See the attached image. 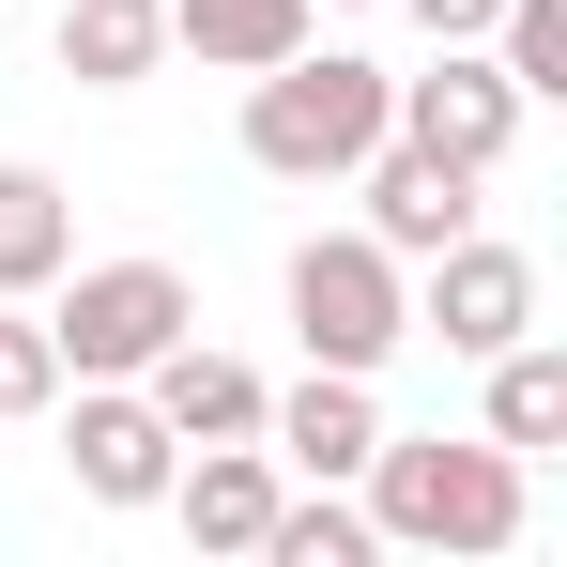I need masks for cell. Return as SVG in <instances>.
Wrapping results in <instances>:
<instances>
[{"label": "cell", "instance_id": "d6986e66", "mask_svg": "<svg viewBox=\"0 0 567 567\" xmlns=\"http://www.w3.org/2000/svg\"><path fill=\"white\" fill-rule=\"evenodd\" d=\"M399 16H414L430 47H491V16H506V0H399Z\"/></svg>", "mask_w": 567, "mask_h": 567}, {"label": "cell", "instance_id": "5bb4252c", "mask_svg": "<svg viewBox=\"0 0 567 567\" xmlns=\"http://www.w3.org/2000/svg\"><path fill=\"white\" fill-rule=\"evenodd\" d=\"M78 261V199H62V169H31V154H0V291L31 307V291Z\"/></svg>", "mask_w": 567, "mask_h": 567}, {"label": "cell", "instance_id": "8992f818", "mask_svg": "<svg viewBox=\"0 0 567 567\" xmlns=\"http://www.w3.org/2000/svg\"><path fill=\"white\" fill-rule=\"evenodd\" d=\"M414 338H445V353H506V338H537V261L522 246H491V230H461V246H430L414 261Z\"/></svg>", "mask_w": 567, "mask_h": 567}, {"label": "cell", "instance_id": "3957f363", "mask_svg": "<svg viewBox=\"0 0 567 567\" xmlns=\"http://www.w3.org/2000/svg\"><path fill=\"white\" fill-rule=\"evenodd\" d=\"M62 307H47V353H62V383H138L169 338L199 322L185 261H62Z\"/></svg>", "mask_w": 567, "mask_h": 567}, {"label": "cell", "instance_id": "9a60e30c", "mask_svg": "<svg viewBox=\"0 0 567 567\" xmlns=\"http://www.w3.org/2000/svg\"><path fill=\"white\" fill-rule=\"evenodd\" d=\"M475 369H491V445H506V461H553L567 445V353L553 338H506V353H475Z\"/></svg>", "mask_w": 567, "mask_h": 567}, {"label": "cell", "instance_id": "30bf717a", "mask_svg": "<svg viewBox=\"0 0 567 567\" xmlns=\"http://www.w3.org/2000/svg\"><path fill=\"white\" fill-rule=\"evenodd\" d=\"M277 491H291V475H277V445H185L154 506L185 522L199 553H261V522H277Z\"/></svg>", "mask_w": 567, "mask_h": 567}, {"label": "cell", "instance_id": "7a4b0ae2", "mask_svg": "<svg viewBox=\"0 0 567 567\" xmlns=\"http://www.w3.org/2000/svg\"><path fill=\"white\" fill-rule=\"evenodd\" d=\"M383 123H399V78H383V62L291 47V62L246 78V169H277V185H353Z\"/></svg>", "mask_w": 567, "mask_h": 567}, {"label": "cell", "instance_id": "e0dca14e", "mask_svg": "<svg viewBox=\"0 0 567 567\" xmlns=\"http://www.w3.org/2000/svg\"><path fill=\"white\" fill-rule=\"evenodd\" d=\"M491 62H506L522 93H567V0H506V16H491Z\"/></svg>", "mask_w": 567, "mask_h": 567}, {"label": "cell", "instance_id": "ba28073f", "mask_svg": "<svg viewBox=\"0 0 567 567\" xmlns=\"http://www.w3.org/2000/svg\"><path fill=\"white\" fill-rule=\"evenodd\" d=\"M261 445H277V475H307V491H353L383 445V399L369 369H307L291 399H261Z\"/></svg>", "mask_w": 567, "mask_h": 567}, {"label": "cell", "instance_id": "2e32d148", "mask_svg": "<svg viewBox=\"0 0 567 567\" xmlns=\"http://www.w3.org/2000/svg\"><path fill=\"white\" fill-rule=\"evenodd\" d=\"M369 506L353 491H277V522H261V567H369Z\"/></svg>", "mask_w": 567, "mask_h": 567}, {"label": "cell", "instance_id": "ac0fdd59", "mask_svg": "<svg viewBox=\"0 0 567 567\" xmlns=\"http://www.w3.org/2000/svg\"><path fill=\"white\" fill-rule=\"evenodd\" d=\"M47 399H62V353H47V322L0 291V414H47Z\"/></svg>", "mask_w": 567, "mask_h": 567}, {"label": "cell", "instance_id": "8fae6325", "mask_svg": "<svg viewBox=\"0 0 567 567\" xmlns=\"http://www.w3.org/2000/svg\"><path fill=\"white\" fill-rule=\"evenodd\" d=\"M138 399H154L185 445H261V399H277V383L246 369V353H199V322H185V338L138 369Z\"/></svg>", "mask_w": 567, "mask_h": 567}, {"label": "cell", "instance_id": "7c38bea8", "mask_svg": "<svg viewBox=\"0 0 567 567\" xmlns=\"http://www.w3.org/2000/svg\"><path fill=\"white\" fill-rule=\"evenodd\" d=\"M47 47H62V78H78V93H138V78L169 62V0H62V31H47Z\"/></svg>", "mask_w": 567, "mask_h": 567}, {"label": "cell", "instance_id": "52a82bcc", "mask_svg": "<svg viewBox=\"0 0 567 567\" xmlns=\"http://www.w3.org/2000/svg\"><path fill=\"white\" fill-rule=\"evenodd\" d=\"M47 414H62V475H78L93 506H154V491H169V461H185V430H169L138 383H62Z\"/></svg>", "mask_w": 567, "mask_h": 567}, {"label": "cell", "instance_id": "9c48e42d", "mask_svg": "<svg viewBox=\"0 0 567 567\" xmlns=\"http://www.w3.org/2000/svg\"><path fill=\"white\" fill-rule=\"evenodd\" d=\"M353 199H369L353 230H369V246H399V261H430V246H461V230H475V169H445V154H414L399 123L369 138V169H353Z\"/></svg>", "mask_w": 567, "mask_h": 567}, {"label": "cell", "instance_id": "4fadbf2b", "mask_svg": "<svg viewBox=\"0 0 567 567\" xmlns=\"http://www.w3.org/2000/svg\"><path fill=\"white\" fill-rule=\"evenodd\" d=\"M322 31V0H169V47H199L215 78H261Z\"/></svg>", "mask_w": 567, "mask_h": 567}, {"label": "cell", "instance_id": "277c9868", "mask_svg": "<svg viewBox=\"0 0 567 567\" xmlns=\"http://www.w3.org/2000/svg\"><path fill=\"white\" fill-rule=\"evenodd\" d=\"M291 338H307V369H383L414 338V261L369 230H307L291 246Z\"/></svg>", "mask_w": 567, "mask_h": 567}, {"label": "cell", "instance_id": "6da1fadb", "mask_svg": "<svg viewBox=\"0 0 567 567\" xmlns=\"http://www.w3.org/2000/svg\"><path fill=\"white\" fill-rule=\"evenodd\" d=\"M369 537L383 553H522V461L475 430V445H445V430H383L369 445Z\"/></svg>", "mask_w": 567, "mask_h": 567}, {"label": "cell", "instance_id": "5b68a950", "mask_svg": "<svg viewBox=\"0 0 567 567\" xmlns=\"http://www.w3.org/2000/svg\"><path fill=\"white\" fill-rule=\"evenodd\" d=\"M522 107H537V93H522V78H506L491 47H430V78H399V138L491 185V169L522 154Z\"/></svg>", "mask_w": 567, "mask_h": 567}]
</instances>
